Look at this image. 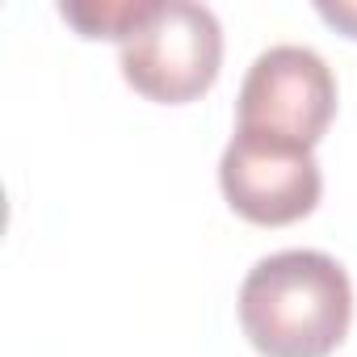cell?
<instances>
[{"label": "cell", "instance_id": "6da1fadb", "mask_svg": "<svg viewBox=\"0 0 357 357\" xmlns=\"http://www.w3.org/2000/svg\"><path fill=\"white\" fill-rule=\"evenodd\" d=\"M236 311L261 357H332L353 324V282L336 257L286 248L248 269Z\"/></svg>", "mask_w": 357, "mask_h": 357}, {"label": "cell", "instance_id": "7a4b0ae2", "mask_svg": "<svg viewBox=\"0 0 357 357\" xmlns=\"http://www.w3.org/2000/svg\"><path fill=\"white\" fill-rule=\"evenodd\" d=\"M122 80L155 105H190L215 89L223 26L194 0H155L151 17L122 43Z\"/></svg>", "mask_w": 357, "mask_h": 357}, {"label": "cell", "instance_id": "3957f363", "mask_svg": "<svg viewBox=\"0 0 357 357\" xmlns=\"http://www.w3.org/2000/svg\"><path fill=\"white\" fill-rule=\"evenodd\" d=\"M332 118H336V76L319 51L282 43L252 59L236 101V130H252L315 151Z\"/></svg>", "mask_w": 357, "mask_h": 357}, {"label": "cell", "instance_id": "277c9868", "mask_svg": "<svg viewBox=\"0 0 357 357\" xmlns=\"http://www.w3.org/2000/svg\"><path fill=\"white\" fill-rule=\"evenodd\" d=\"M219 190L240 219L257 227H286L319 206L324 172L307 147L236 130L219 160Z\"/></svg>", "mask_w": 357, "mask_h": 357}, {"label": "cell", "instance_id": "5b68a950", "mask_svg": "<svg viewBox=\"0 0 357 357\" xmlns=\"http://www.w3.org/2000/svg\"><path fill=\"white\" fill-rule=\"evenodd\" d=\"M155 9V0H84V5H59V17L80 30V38H114L126 43Z\"/></svg>", "mask_w": 357, "mask_h": 357}, {"label": "cell", "instance_id": "8992f818", "mask_svg": "<svg viewBox=\"0 0 357 357\" xmlns=\"http://www.w3.org/2000/svg\"><path fill=\"white\" fill-rule=\"evenodd\" d=\"M315 13H319L328 26H336L340 34L357 38V0H344V5H328V0H319V5H315Z\"/></svg>", "mask_w": 357, "mask_h": 357}]
</instances>
